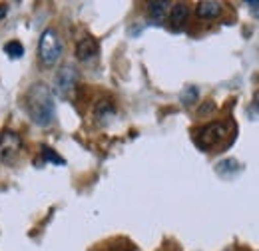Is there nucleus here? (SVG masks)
<instances>
[{"label":"nucleus","mask_w":259,"mask_h":251,"mask_svg":"<svg viewBox=\"0 0 259 251\" xmlns=\"http://www.w3.org/2000/svg\"><path fill=\"white\" fill-rule=\"evenodd\" d=\"M24 110L28 112L30 120L40 128H48V126L54 122L56 118V108H54V98L52 92L46 84L38 82L32 84L26 94H24V102H22Z\"/></svg>","instance_id":"1"},{"label":"nucleus","mask_w":259,"mask_h":251,"mask_svg":"<svg viewBox=\"0 0 259 251\" xmlns=\"http://www.w3.org/2000/svg\"><path fill=\"white\" fill-rule=\"evenodd\" d=\"M229 130H227V124H222V122H213V124H207L203 128H199L195 132V144L205 150V152H218L220 148H224L227 144H231L229 140H226Z\"/></svg>","instance_id":"2"},{"label":"nucleus","mask_w":259,"mask_h":251,"mask_svg":"<svg viewBox=\"0 0 259 251\" xmlns=\"http://www.w3.org/2000/svg\"><path fill=\"white\" fill-rule=\"evenodd\" d=\"M60 56H62V40H60L58 32L54 28H46L40 34V40H38V58H40V62L48 66V68H52L60 60Z\"/></svg>","instance_id":"3"},{"label":"nucleus","mask_w":259,"mask_h":251,"mask_svg":"<svg viewBox=\"0 0 259 251\" xmlns=\"http://www.w3.org/2000/svg\"><path fill=\"white\" fill-rule=\"evenodd\" d=\"M20 146H22L20 136L16 132H12V130H6L2 134V138H0V159L4 163H12L14 157L18 156V152H20Z\"/></svg>","instance_id":"4"},{"label":"nucleus","mask_w":259,"mask_h":251,"mask_svg":"<svg viewBox=\"0 0 259 251\" xmlns=\"http://www.w3.org/2000/svg\"><path fill=\"white\" fill-rule=\"evenodd\" d=\"M76 80H78L76 68H72V66H64V68L56 74V92L62 96V98H66V96L72 92V88H74Z\"/></svg>","instance_id":"5"},{"label":"nucleus","mask_w":259,"mask_h":251,"mask_svg":"<svg viewBox=\"0 0 259 251\" xmlns=\"http://www.w3.org/2000/svg\"><path fill=\"white\" fill-rule=\"evenodd\" d=\"M98 50H100V46H98L96 38H92V36H84V38L76 44V58L82 60V62H88V60L96 58Z\"/></svg>","instance_id":"6"},{"label":"nucleus","mask_w":259,"mask_h":251,"mask_svg":"<svg viewBox=\"0 0 259 251\" xmlns=\"http://www.w3.org/2000/svg\"><path fill=\"white\" fill-rule=\"evenodd\" d=\"M222 2H215V0H203V2H199L197 4V8H195V12H197V16L199 18H205V20H209V18H215V16H220L222 14Z\"/></svg>","instance_id":"7"},{"label":"nucleus","mask_w":259,"mask_h":251,"mask_svg":"<svg viewBox=\"0 0 259 251\" xmlns=\"http://www.w3.org/2000/svg\"><path fill=\"white\" fill-rule=\"evenodd\" d=\"M186 18H188V6L182 4V2L174 4V6H171V12H169V22H171V26H174V28H180V26L186 22Z\"/></svg>","instance_id":"8"},{"label":"nucleus","mask_w":259,"mask_h":251,"mask_svg":"<svg viewBox=\"0 0 259 251\" xmlns=\"http://www.w3.org/2000/svg\"><path fill=\"white\" fill-rule=\"evenodd\" d=\"M167 2H150L148 4V14L154 18V20H163V16H165V10H167Z\"/></svg>","instance_id":"9"},{"label":"nucleus","mask_w":259,"mask_h":251,"mask_svg":"<svg viewBox=\"0 0 259 251\" xmlns=\"http://www.w3.org/2000/svg\"><path fill=\"white\" fill-rule=\"evenodd\" d=\"M4 52L10 56V58H20L24 54V46L18 42V40H12V42H6L4 44Z\"/></svg>","instance_id":"10"},{"label":"nucleus","mask_w":259,"mask_h":251,"mask_svg":"<svg viewBox=\"0 0 259 251\" xmlns=\"http://www.w3.org/2000/svg\"><path fill=\"white\" fill-rule=\"evenodd\" d=\"M112 114H114L112 104H110V102H106V100H102L96 108V118L100 120V122H104V118H110Z\"/></svg>","instance_id":"11"},{"label":"nucleus","mask_w":259,"mask_h":251,"mask_svg":"<svg viewBox=\"0 0 259 251\" xmlns=\"http://www.w3.org/2000/svg\"><path fill=\"white\" fill-rule=\"evenodd\" d=\"M237 172L239 170V163L235 161V159H224V161H220L218 163V172L222 174V176H227V172Z\"/></svg>","instance_id":"12"},{"label":"nucleus","mask_w":259,"mask_h":251,"mask_svg":"<svg viewBox=\"0 0 259 251\" xmlns=\"http://www.w3.org/2000/svg\"><path fill=\"white\" fill-rule=\"evenodd\" d=\"M197 96H199L197 88H195V86H188V88L182 92V102H184L186 106H190V104H194L195 100H197Z\"/></svg>","instance_id":"13"},{"label":"nucleus","mask_w":259,"mask_h":251,"mask_svg":"<svg viewBox=\"0 0 259 251\" xmlns=\"http://www.w3.org/2000/svg\"><path fill=\"white\" fill-rule=\"evenodd\" d=\"M42 156H44V159H48V161H54V163L64 165V159L58 156V154H54L50 148H42Z\"/></svg>","instance_id":"14"},{"label":"nucleus","mask_w":259,"mask_h":251,"mask_svg":"<svg viewBox=\"0 0 259 251\" xmlns=\"http://www.w3.org/2000/svg\"><path fill=\"white\" fill-rule=\"evenodd\" d=\"M249 4V8H251V14L259 18V0H253V2H247Z\"/></svg>","instance_id":"15"},{"label":"nucleus","mask_w":259,"mask_h":251,"mask_svg":"<svg viewBox=\"0 0 259 251\" xmlns=\"http://www.w3.org/2000/svg\"><path fill=\"white\" fill-rule=\"evenodd\" d=\"M6 12H8V6H6V4H0V18H2Z\"/></svg>","instance_id":"16"},{"label":"nucleus","mask_w":259,"mask_h":251,"mask_svg":"<svg viewBox=\"0 0 259 251\" xmlns=\"http://www.w3.org/2000/svg\"><path fill=\"white\" fill-rule=\"evenodd\" d=\"M253 104H255V108L259 110V90L255 92V96H253Z\"/></svg>","instance_id":"17"}]
</instances>
